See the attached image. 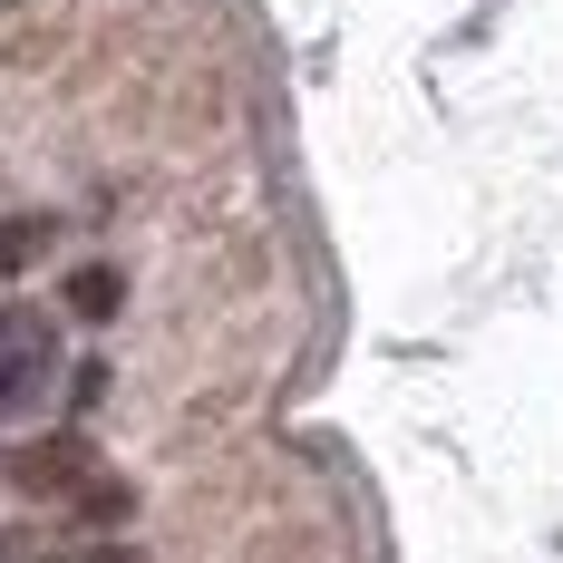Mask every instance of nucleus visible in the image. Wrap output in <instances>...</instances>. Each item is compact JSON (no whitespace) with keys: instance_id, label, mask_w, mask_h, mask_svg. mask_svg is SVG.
<instances>
[{"instance_id":"obj_4","label":"nucleus","mask_w":563,"mask_h":563,"mask_svg":"<svg viewBox=\"0 0 563 563\" xmlns=\"http://www.w3.org/2000/svg\"><path fill=\"white\" fill-rule=\"evenodd\" d=\"M40 243H49V214H10V224H0V273L40 263Z\"/></svg>"},{"instance_id":"obj_6","label":"nucleus","mask_w":563,"mask_h":563,"mask_svg":"<svg viewBox=\"0 0 563 563\" xmlns=\"http://www.w3.org/2000/svg\"><path fill=\"white\" fill-rule=\"evenodd\" d=\"M68 563H146V554H136V544H78Z\"/></svg>"},{"instance_id":"obj_5","label":"nucleus","mask_w":563,"mask_h":563,"mask_svg":"<svg viewBox=\"0 0 563 563\" xmlns=\"http://www.w3.org/2000/svg\"><path fill=\"white\" fill-rule=\"evenodd\" d=\"M126 515H136V496H126L117 476H98V486L78 496V525H98V534H108V525H126Z\"/></svg>"},{"instance_id":"obj_3","label":"nucleus","mask_w":563,"mask_h":563,"mask_svg":"<svg viewBox=\"0 0 563 563\" xmlns=\"http://www.w3.org/2000/svg\"><path fill=\"white\" fill-rule=\"evenodd\" d=\"M117 301H126V282H117L108 263H88V273H68V311H78V321H117Z\"/></svg>"},{"instance_id":"obj_1","label":"nucleus","mask_w":563,"mask_h":563,"mask_svg":"<svg viewBox=\"0 0 563 563\" xmlns=\"http://www.w3.org/2000/svg\"><path fill=\"white\" fill-rule=\"evenodd\" d=\"M58 389V331L40 311H0V418H30Z\"/></svg>"},{"instance_id":"obj_2","label":"nucleus","mask_w":563,"mask_h":563,"mask_svg":"<svg viewBox=\"0 0 563 563\" xmlns=\"http://www.w3.org/2000/svg\"><path fill=\"white\" fill-rule=\"evenodd\" d=\"M0 476H10L20 496H88V486H98V456L78 448V438H30V448L0 456Z\"/></svg>"}]
</instances>
